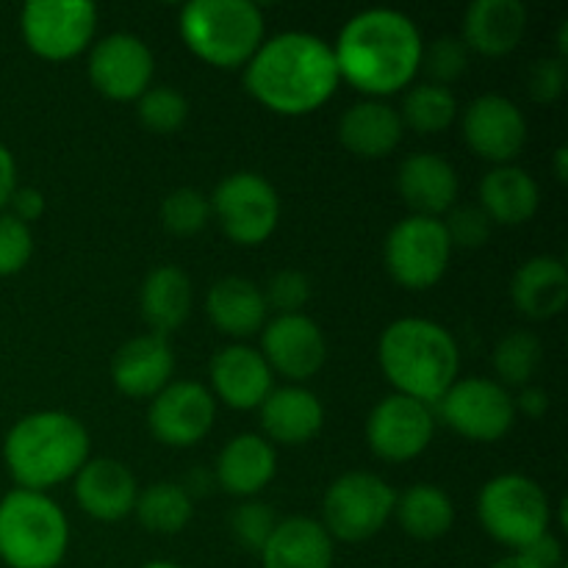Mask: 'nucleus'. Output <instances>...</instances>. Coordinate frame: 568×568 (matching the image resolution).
<instances>
[{"instance_id":"1","label":"nucleus","mask_w":568,"mask_h":568,"mask_svg":"<svg viewBox=\"0 0 568 568\" xmlns=\"http://www.w3.org/2000/svg\"><path fill=\"white\" fill-rule=\"evenodd\" d=\"M419 26L405 11L366 9L344 22L333 44L338 78L366 100H383L414 83L422 64Z\"/></svg>"},{"instance_id":"2","label":"nucleus","mask_w":568,"mask_h":568,"mask_svg":"<svg viewBox=\"0 0 568 568\" xmlns=\"http://www.w3.org/2000/svg\"><path fill=\"white\" fill-rule=\"evenodd\" d=\"M338 67L333 44L308 31L264 39L244 67V89L255 103L281 116H305L336 94Z\"/></svg>"},{"instance_id":"3","label":"nucleus","mask_w":568,"mask_h":568,"mask_svg":"<svg viewBox=\"0 0 568 568\" xmlns=\"http://www.w3.org/2000/svg\"><path fill=\"white\" fill-rule=\"evenodd\" d=\"M377 364L394 394L433 405L458 381L460 349L453 333L433 320L403 316L381 333Z\"/></svg>"},{"instance_id":"4","label":"nucleus","mask_w":568,"mask_h":568,"mask_svg":"<svg viewBox=\"0 0 568 568\" xmlns=\"http://www.w3.org/2000/svg\"><path fill=\"white\" fill-rule=\"evenodd\" d=\"M89 430L64 410H37L11 425L3 438V464L17 488L48 494L72 480L89 460Z\"/></svg>"},{"instance_id":"5","label":"nucleus","mask_w":568,"mask_h":568,"mask_svg":"<svg viewBox=\"0 0 568 568\" xmlns=\"http://www.w3.org/2000/svg\"><path fill=\"white\" fill-rule=\"evenodd\" d=\"M178 31L189 53L216 70H244L266 39L264 14L250 0H192Z\"/></svg>"},{"instance_id":"6","label":"nucleus","mask_w":568,"mask_h":568,"mask_svg":"<svg viewBox=\"0 0 568 568\" xmlns=\"http://www.w3.org/2000/svg\"><path fill=\"white\" fill-rule=\"evenodd\" d=\"M70 549V521L48 494L14 488L0 499V560L9 568H55Z\"/></svg>"},{"instance_id":"7","label":"nucleus","mask_w":568,"mask_h":568,"mask_svg":"<svg viewBox=\"0 0 568 568\" xmlns=\"http://www.w3.org/2000/svg\"><path fill=\"white\" fill-rule=\"evenodd\" d=\"M477 519L503 547L521 552L552 527V503L541 483L508 471L497 475L477 494Z\"/></svg>"},{"instance_id":"8","label":"nucleus","mask_w":568,"mask_h":568,"mask_svg":"<svg viewBox=\"0 0 568 568\" xmlns=\"http://www.w3.org/2000/svg\"><path fill=\"white\" fill-rule=\"evenodd\" d=\"M394 499L397 491L375 471H347L325 491L322 527L333 541H369L394 516Z\"/></svg>"},{"instance_id":"9","label":"nucleus","mask_w":568,"mask_h":568,"mask_svg":"<svg viewBox=\"0 0 568 568\" xmlns=\"http://www.w3.org/2000/svg\"><path fill=\"white\" fill-rule=\"evenodd\" d=\"M211 216L239 247H258L281 222V194L258 172H233L216 183L211 194Z\"/></svg>"},{"instance_id":"10","label":"nucleus","mask_w":568,"mask_h":568,"mask_svg":"<svg viewBox=\"0 0 568 568\" xmlns=\"http://www.w3.org/2000/svg\"><path fill=\"white\" fill-rule=\"evenodd\" d=\"M453 253L442 220L410 214L388 231L383 264L394 283L410 292H425L447 275Z\"/></svg>"},{"instance_id":"11","label":"nucleus","mask_w":568,"mask_h":568,"mask_svg":"<svg viewBox=\"0 0 568 568\" xmlns=\"http://www.w3.org/2000/svg\"><path fill=\"white\" fill-rule=\"evenodd\" d=\"M28 50L44 61H70L87 53L98 33L92 0H28L20 14Z\"/></svg>"},{"instance_id":"12","label":"nucleus","mask_w":568,"mask_h":568,"mask_svg":"<svg viewBox=\"0 0 568 568\" xmlns=\"http://www.w3.org/2000/svg\"><path fill=\"white\" fill-rule=\"evenodd\" d=\"M436 419L460 438L494 444L516 425L514 397L491 377H460L436 403Z\"/></svg>"},{"instance_id":"13","label":"nucleus","mask_w":568,"mask_h":568,"mask_svg":"<svg viewBox=\"0 0 568 568\" xmlns=\"http://www.w3.org/2000/svg\"><path fill=\"white\" fill-rule=\"evenodd\" d=\"M87 72L92 87L103 98L116 103H131V100L136 103L153 87V50L136 33L114 31L89 48Z\"/></svg>"},{"instance_id":"14","label":"nucleus","mask_w":568,"mask_h":568,"mask_svg":"<svg viewBox=\"0 0 568 568\" xmlns=\"http://www.w3.org/2000/svg\"><path fill=\"white\" fill-rule=\"evenodd\" d=\"M436 436L433 405L405 394H388L366 419V444L386 464H408L419 458Z\"/></svg>"},{"instance_id":"15","label":"nucleus","mask_w":568,"mask_h":568,"mask_svg":"<svg viewBox=\"0 0 568 568\" xmlns=\"http://www.w3.org/2000/svg\"><path fill=\"white\" fill-rule=\"evenodd\" d=\"M216 422V399L197 381H172L148 408V427L155 442L172 449H189L203 442Z\"/></svg>"},{"instance_id":"16","label":"nucleus","mask_w":568,"mask_h":568,"mask_svg":"<svg viewBox=\"0 0 568 568\" xmlns=\"http://www.w3.org/2000/svg\"><path fill=\"white\" fill-rule=\"evenodd\" d=\"M464 142L494 166L514 164L527 144V120L519 105L505 94H480L460 114Z\"/></svg>"},{"instance_id":"17","label":"nucleus","mask_w":568,"mask_h":568,"mask_svg":"<svg viewBox=\"0 0 568 568\" xmlns=\"http://www.w3.org/2000/svg\"><path fill=\"white\" fill-rule=\"evenodd\" d=\"M261 355L270 364L272 375L286 377L303 386L320 375L327 361V342L322 327L308 314L272 316L261 327Z\"/></svg>"},{"instance_id":"18","label":"nucleus","mask_w":568,"mask_h":568,"mask_svg":"<svg viewBox=\"0 0 568 568\" xmlns=\"http://www.w3.org/2000/svg\"><path fill=\"white\" fill-rule=\"evenodd\" d=\"M214 399L233 410H258L275 388V375L264 355L247 344H227L211 358L209 366Z\"/></svg>"},{"instance_id":"19","label":"nucleus","mask_w":568,"mask_h":568,"mask_svg":"<svg viewBox=\"0 0 568 568\" xmlns=\"http://www.w3.org/2000/svg\"><path fill=\"white\" fill-rule=\"evenodd\" d=\"M75 503L89 519L122 521L133 516L139 483L133 471L116 458H89L72 477Z\"/></svg>"},{"instance_id":"20","label":"nucleus","mask_w":568,"mask_h":568,"mask_svg":"<svg viewBox=\"0 0 568 568\" xmlns=\"http://www.w3.org/2000/svg\"><path fill=\"white\" fill-rule=\"evenodd\" d=\"M175 375V353L170 338L142 333L122 344L111 358V383L131 399H153Z\"/></svg>"},{"instance_id":"21","label":"nucleus","mask_w":568,"mask_h":568,"mask_svg":"<svg viewBox=\"0 0 568 568\" xmlns=\"http://www.w3.org/2000/svg\"><path fill=\"white\" fill-rule=\"evenodd\" d=\"M458 172L444 155L414 153L397 170V192L414 216L442 220L458 205Z\"/></svg>"},{"instance_id":"22","label":"nucleus","mask_w":568,"mask_h":568,"mask_svg":"<svg viewBox=\"0 0 568 568\" xmlns=\"http://www.w3.org/2000/svg\"><path fill=\"white\" fill-rule=\"evenodd\" d=\"M261 427L264 438L275 447H303L314 442L325 427V408L322 399L311 388L288 383V386L272 388L270 397L261 403Z\"/></svg>"},{"instance_id":"23","label":"nucleus","mask_w":568,"mask_h":568,"mask_svg":"<svg viewBox=\"0 0 568 568\" xmlns=\"http://www.w3.org/2000/svg\"><path fill=\"white\" fill-rule=\"evenodd\" d=\"M277 453L258 433H239L220 449L214 475L225 494L253 499L275 480Z\"/></svg>"},{"instance_id":"24","label":"nucleus","mask_w":568,"mask_h":568,"mask_svg":"<svg viewBox=\"0 0 568 568\" xmlns=\"http://www.w3.org/2000/svg\"><path fill=\"white\" fill-rule=\"evenodd\" d=\"M527 31V9L521 0H475L466 9L460 39L469 53L499 55L514 53Z\"/></svg>"},{"instance_id":"25","label":"nucleus","mask_w":568,"mask_h":568,"mask_svg":"<svg viewBox=\"0 0 568 568\" xmlns=\"http://www.w3.org/2000/svg\"><path fill=\"white\" fill-rule=\"evenodd\" d=\"M405 136L403 120L383 100H358L338 120V142L358 159L377 161L392 155Z\"/></svg>"},{"instance_id":"26","label":"nucleus","mask_w":568,"mask_h":568,"mask_svg":"<svg viewBox=\"0 0 568 568\" xmlns=\"http://www.w3.org/2000/svg\"><path fill=\"white\" fill-rule=\"evenodd\" d=\"M205 316H209V322L216 331L236 338L239 344L242 338L261 333V327L266 325L270 311H266L264 292H261L253 281L239 275H227L220 277V281L209 288V294H205Z\"/></svg>"},{"instance_id":"27","label":"nucleus","mask_w":568,"mask_h":568,"mask_svg":"<svg viewBox=\"0 0 568 568\" xmlns=\"http://www.w3.org/2000/svg\"><path fill=\"white\" fill-rule=\"evenodd\" d=\"M258 558L264 568H333V538L322 521L288 516L277 521Z\"/></svg>"},{"instance_id":"28","label":"nucleus","mask_w":568,"mask_h":568,"mask_svg":"<svg viewBox=\"0 0 568 568\" xmlns=\"http://www.w3.org/2000/svg\"><path fill=\"white\" fill-rule=\"evenodd\" d=\"M510 300L527 320H555L568 303V270L555 255L527 258L510 277Z\"/></svg>"},{"instance_id":"29","label":"nucleus","mask_w":568,"mask_h":568,"mask_svg":"<svg viewBox=\"0 0 568 568\" xmlns=\"http://www.w3.org/2000/svg\"><path fill=\"white\" fill-rule=\"evenodd\" d=\"M192 277L175 264L155 266L139 288V311L155 336L166 338L170 333H175L192 314Z\"/></svg>"},{"instance_id":"30","label":"nucleus","mask_w":568,"mask_h":568,"mask_svg":"<svg viewBox=\"0 0 568 568\" xmlns=\"http://www.w3.org/2000/svg\"><path fill=\"white\" fill-rule=\"evenodd\" d=\"M477 205L486 211L491 225H525L541 205V189H538L536 178L521 166H494L480 181V203Z\"/></svg>"},{"instance_id":"31","label":"nucleus","mask_w":568,"mask_h":568,"mask_svg":"<svg viewBox=\"0 0 568 568\" xmlns=\"http://www.w3.org/2000/svg\"><path fill=\"white\" fill-rule=\"evenodd\" d=\"M394 519L414 541H438L455 525L453 497L433 483H414L394 499Z\"/></svg>"},{"instance_id":"32","label":"nucleus","mask_w":568,"mask_h":568,"mask_svg":"<svg viewBox=\"0 0 568 568\" xmlns=\"http://www.w3.org/2000/svg\"><path fill=\"white\" fill-rule=\"evenodd\" d=\"M133 516L139 525L155 536H178L189 527L194 516V499L189 497L181 483H153L148 488H139Z\"/></svg>"},{"instance_id":"33","label":"nucleus","mask_w":568,"mask_h":568,"mask_svg":"<svg viewBox=\"0 0 568 568\" xmlns=\"http://www.w3.org/2000/svg\"><path fill=\"white\" fill-rule=\"evenodd\" d=\"M397 111L405 131L433 136V133H444L447 128H453V122L458 120V100H455L453 89L447 87L416 83V87H408L403 109Z\"/></svg>"},{"instance_id":"34","label":"nucleus","mask_w":568,"mask_h":568,"mask_svg":"<svg viewBox=\"0 0 568 568\" xmlns=\"http://www.w3.org/2000/svg\"><path fill=\"white\" fill-rule=\"evenodd\" d=\"M544 358V344L530 331H510L497 342L491 353L494 375L499 377V386H530L538 366Z\"/></svg>"},{"instance_id":"35","label":"nucleus","mask_w":568,"mask_h":568,"mask_svg":"<svg viewBox=\"0 0 568 568\" xmlns=\"http://www.w3.org/2000/svg\"><path fill=\"white\" fill-rule=\"evenodd\" d=\"M136 116L148 131L178 133L189 120V100L175 87H150L136 100Z\"/></svg>"},{"instance_id":"36","label":"nucleus","mask_w":568,"mask_h":568,"mask_svg":"<svg viewBox=\"0 0 568 568\" xmlns=\"http://www.w3.org/2000/svg\"><path fill=\"white\" fill-rule=\"evenodd\" d=\"M161 225L175 236H197L211 222V200L200 189H175L161 203Z\"/></svg>"},{"instance_id":"37","label":"nucleus","mask_w":568,"mask_h":568,"mask_svg":"<svg viewBox=\"0 0 568 568\" xmlns=\"http://www.w3.org/2000/svg\"><path fill=\"white\" fill-rule=\"evenodd\" d=\"M469 48L464 44L460 37H438L433 42H425L422 48V64L419 70H425V75L430 78L427 83H436V87H447L455 83L458 78L466 75L469 70Z\"/></svg>"},{"instance_id":"38","label":"nucleus","mask_w":568,"mask_h":568,"mask_svg":"<svg viewBox=\"0 0 568 568\" xmlns=\"http://www.w3.org/2000/svg\"><path fill=\"white\" fill-rule=\"evenodd\" d=\"M264 292L266 311H275V316L303 314L311 300V281L300 270H281L266 281Z\"/></svg>"},{"instance_id":"39","label":"nucleus","mask_w":568,"mask_h":568,"mask_svg":"<svg viewBox=\"0 0 568 568\" xmlns=\"http://www.w3.org/2000/svg\"><path fill=\"white\" fill-rule=\"evenodd\" d=\"M275 527V514H272L270 505L258 503V499H247V503L239 505L236 514L231 516L233 538H236L244 549H250V552L255 555H261V549L266 547V541H270Z\"/></svg>"},{"instance_id":"40","label":"nucleus","mask_w":568,"mask_h":568,"mask_svg":"<svg viewBox=\"0 0 568 568\" xmlns=\"http://www.w3.org/2000/svg\"><path fill=\"white\" fill-rule=\"evenodd\" d=\"M444 231H447L449 244L460 250H477L483 244H488L491 239V220L486 216V211L480 205H455L444 214Z\"/></svg>"},{"instance_id":"41","label":"nucleus","mask_w":568,"mask_h":568,"mask_svg":"<svg viewBox=\"0 0 568 568\" xmlns=\"http://www.w3.org/2000/svg\"><path fill=\"white\" fill-rule=\"evenodd\" d=\"M33 255L31 225L11 214H0V277H11L28 266Z\"/></svg>"},{"instance_id":"42","label":"nucleus","mask_w":568,"mask_h":568,"mask_svg":"<svg viewBox=\"0 0 568 568\" xmlns=\"http://www.w3.org/2000/svg\"><path fill=\"white\" fill-rule=\"evenodd\" d=\"M527 87H530L532 100H538V103H555L566 89V61L560 55L558 59H538L530 67Z\"/></svg>"},{"instance_id":"43","label":"nucleus","mask_w":568,"mask_h":568,"mask_svg":"<svg viewBox=\"0 0 568 568\" xmlns=\"http://www.w3.org/2000/svg\"><path fill=\"white\" fill-rule=\"evenodd\" d=\"M521 555L532 560L538 568H564V547H560L558 538L552 536V530L544 532L541 538L530 544L527 549H521Z\"/></svg>"},{"instance_id":"44","label":"nucleus","mask_w":568,"mask_h":568,"mask_svg":"<svg viewBox=\"0 0 568 568\" xmlns=\"http://www.w3.org/2000/svg\"><path fill=\"white\" fill-rule=\"evenodd\" d=\"M11 205V216H17L20 222H26V225H31V222H37L39 216L44 214V194L39 192V189H20L17 186V192L11 194L9 200Z\"/></svg>"},{"instance_id":"45","label":"nucleus","mask_w":568,"mask_h":568,"mask_svg":"<svg viewBox=\"0 0 568 568\" xmlns=\"http://www.w3.org/2000/svg\"><path fill=\"white\" fill-rule=\"evenodd\" d=\"M516 414H525L530 419H538L549 410V394L538 386H525L519 397H514Z\"/></svg>"},{"instance_id":"46","label":"nucleus","mask_w":568,"mask_h":568,"mask_svg":"<svg viewBox=\"0 0 568 568\" xmlns=\"http://www.w3.org/2000/svg\"><path fill=\"white\" fill-rule=\"evenodd\" d=\"M17 192V164L14 155L6 144H0V211L9 205L11 194Z\"/></svg>"},{"instance_id":"47","label":"nucleus","mask_w":568,"mask_h":568,"mask_svg":"<svg viewBox=\"0 0 568 568\" xmlns=\"http://www.w3.org/2000/svg\"><path fill=\"white\" fill-rule=\"evenodd\" d=\"M491 568H538V566L532 564V560L527 558V555L510 552V555H505V558H499Z\"/></svg>"},{"instance_id":"48","label":"nucleus","mask_w":568,"mask_h":568,"mask_svg":"<svg viewBox=\"0 0 568 568\" xmlns=\"http://www.w3.org/2000/svg\"><path fill=\"white\" fill-rule=\"evenodd\" d=\"M566 164H568V148H564V144H560V148L555 150V178H558L560 183H564L566 175H568Z\"/></svg>"},{"instance_id":"49","label":"nucleus","mask_w":568,"mask_h":568,"mask_svg":"<svg viewBox=\"0 0 568 568\" xmlns=\"http://www.w3.org/2000/svg\"><path fill=\"white\" fill-rule=\"evenodd\" d=\"M142 568H183V566L170 564V560H153V564H144Z\"/></svg>"},{"instance_id":"50","label":"nucleus","mask_w":568,"mask_h":568,"mask_svg":"<svg viewBox=\"0 0 568 568\" xmlns=\"http://www.w3.org/2000/svg\"><path fill=\"white\" fill-rule=\"evenodd\" d=\"M564 568H568V566H564Z\"/></svg>"}]
</instances>
